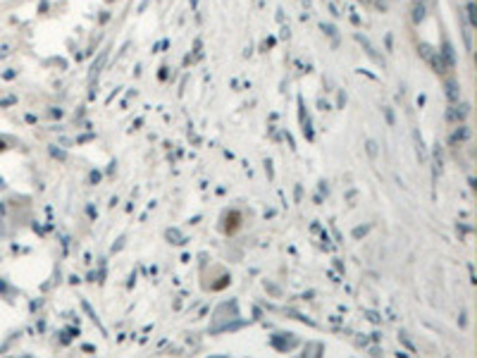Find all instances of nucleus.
I'll use <instances>...</instances> for the list:
<instances>
[{
  "instance_id": "f257e3e1",
  "label": "nucleus",
  "mask_w": 477,
  "mask_h": 358,
  "mask_svg": "<svg viewBox=\"0 0 477 358\" xmlns=\"http://www.w3.org/2000/svg\"><path fill=\"white\" fill-rule=\"evenodd\" d=\"M239 220H241V215H239V213H232V215L227 218V232H229V234L239 229Z\"/></svg>"
},
{
  "instance_id": "f03ea898",
  "label": "nucleus",
  "mask_w": 477,
  "mask_h": 358,
  "mask_svg": "<svg viewBox=\"0 0 477 358\" xmlns=\"http://www.w3.org/2000/svg\"><path fill=\"white\" fill-rule=\"evenodd\" d=\"M449 98L453 100V103L458 100V91H456V86H453V84H449Z\"/></svg>"
},
{
  "instance_id": "7ed1b4c3",
  "label": "nucleus",
  "mask_w": 477,
  "mask_h": 358,
  "mask_svg": "<svg viewBox=\"0 0 477 358\" xmlns=\"http://www.w3.org/2000/svg\"><path fill=\"white\" fill-rule=\"evenodd\" d=\"M0 148H2V141H0Z\"/></svg>"
}]
</instances>
